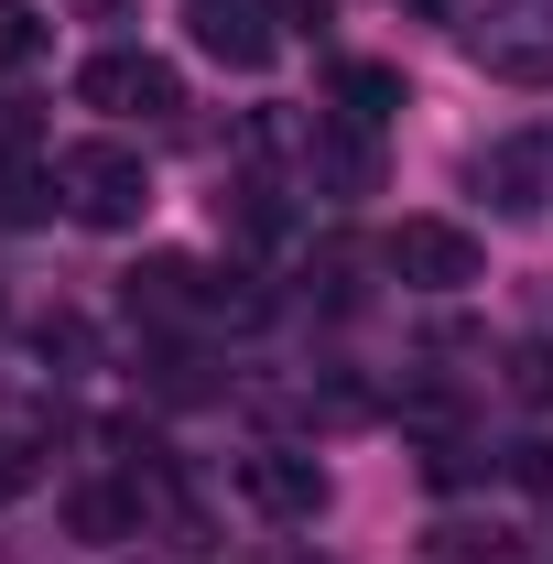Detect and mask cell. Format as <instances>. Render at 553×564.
<instances>
[{"instance_id":"17","label":"cell","mask_w":553,"mask_h":564,"mask_svg":"<svg viewBox=\"0 0 553 564\" xmlns=\"http://www.w3.org/2000/svg\"><path fill=\"white\" fill-rule=\"evenodd\" d=\"M282 22H293V33H326V0H272Z\"/></svg>"},{"instance_id":"4","label":"cell","mask_w":553,"mask_h":564,"mask_svg":"<svg viewBox=\"0 0 553 564\" xmlns=\"http://www.w3.org/2000/svg\"><path fill=\"white\" fill-rule=\"evenodd\" d=\"M380 272L413 282V293H467V282H478V239H467L456 217H402V228L380 239Z\"/></svg>"},{"instance_id":"14","label":"cell","mask_w":553,"mask_h":564,"mask_svg":"<svg viewBox=\"0 0 553 564\" xmlns=\"http://www.w3.org/2000/svg\"><path fill=\"white\" fill-rule=\"evenodd\" d=\"M33 55H44V11H33V0H0V76L33 66Z\"/></svg>"},{"instance_id":"18","label":"cell","mask_w":553,"mask_h":564,"mask_svg":"<svg viewBox=\"0 0 553 564\" xmlns=\"http://www.w3.org/2000/svg\"><path fill=\"white\" fill-rule=\"evenodd\" d=\"M402 11H445V0H402Z\"/></svg>"},{"instance_id":"10","label":"cell","mask_w":553,"mask_h":564,"mask_svg":"<svg viewBox=\"0 0 553 564\" xmlns=\"http://www.w3.org/2000/svg\"><path fill=\"white\" fill-rule=\"evenodd\" d=\"M337 109H347V120H369V131H380V120L402 109V76H391V66H337Z\"/></svg>"},{"instance_id":"3","label":"cell","mask_w":553,"mask_h":564,"mask_svg":"<svg viewBox=\"0 0 553 564\" xmlns=\"http://www.w3.org/2000/svg\"><path fill=\"white\" fill-rule=\"evenodd\" d=\"M76 98L87 109H109V120H185V76L163 66V55H141V44H109V55H87L76 66Z\"/></svg>"},{"instance_id":"6","label":"cell","mask_w":553,"mask_h":564,"mask_svg":"<svg viewBox=\"0 0 553 564\" xmlns=\"http://www.w3.org/2000/svg\"><path fill=\"white\" fill-rule=\"evenodd\" d=\"M239 489H250V510H272V521H326V467L304 456V445H250L239 456Z\"/></svg>"},{"instance_id":"7","label":"cell","mask_w":553,"mask_h":564,"mask_svg":"<svg viewBox=\"0 0 553 564\" xmlns=\"http://www.w3.org/2000/svg\"><path fill=\"white\" fill-rule=\"evenodd\" d=\"M185 33H196V55H217L228 76H261L272 66V0H185Z\"/></svg>"},{"instance_id":"11","label":"cell","mask_w":553,"mask_h":564,"mask_svg":"<svg viewBox=\"0 0 553 564\" xmlns=\"http://www.w3.org/2000/svg\"><path fill=\"white\" fill-rule=\"evenodd\" d=\"M434 554L445 564H510V532L499 521H434Z\"/></svg>"},{"instance_id":"8","label":"cell","mask_w":553,"mask_h":564,"mask_svg":"<svg viewBox=\"0 0 553 564\" xmlns=\"http://www.w3.org/2000/svg\"><path fill=\"white\" fill-rule=\"evenodd\" d=\"M467 185L499 217H543L553 207V141H488L478 163H467Z\"/></svg>"},{"instance_id":"12","label":"cell","mask_w":553,"mask_h":564,"mask_svg":"<svg viewBox=\"0 0 553 564\" xmlns=\"http://www.w3.org/2000/svg\"><path fill=\"white\" fill-rule=\"evenodd\" d=\"M44 207H55V174H33V163H0V228H33Z\"/></svg>"},{"instance_id":"5","label":"cell","mask_w":553,"mask_h":564,"mask_svg":"<svg viewBox=\"0 0 553 564\" xmlns=\"http://www.w3.org/2000/svg\"><path fill=\"white\" fill-rule=\"evenodd\" d=\"M304 185H315L326 207L380 196V131H369V120H347V109H315V131H304Z\"/></svg>"},{"instance_id":"13","label":"cell","mask_w":553,"mask_h":564,"mask_svg":"<svg viewBox=\"0 0 553 564\" xmlns=\"http://www.w3.org/2000/svg\"><path fill=\"white\" fill-rule=\"evenodd\" d=\"M33 456H44V445H33V423H22V413H11V402H0V499H22V489H33V478H44Z\"/></svg>"},{"instance_id":"9","label":"cell","mask_w":553,"mask_h":564,"mask_svg":"<svg viewBox=\"0 0 553 564\" xmlns=\"http://www.w3.org/2000/svg\"><path fill=\"white\" fill-rule=\"evenodd\" d=\"M66 532H76V543H131V532H141V489H76L66 499Z\"/></svg>"},{"instance_id":"16","label":"cell","mask_w":553,"mask_h":564,"mask_svg":"<svg viewBox=\"0 0 553 564\" xmlns=\"http://www.w3.org/2000/svg\"><path fill=\"white\" fill-rule=\"evenodd\" d=\"M521 456V489H553V445H510Z\"/></svg>"},{"instance_id":"19","label":"cell","mask_w":553,"mask_h":564,"mask_svg":"<svg viewBox=\"0 0 553 564\" xmlns=\"http://www.w3.org/2000/svg\"><path fill=\"white\" fill-rule=\"evenodd\" d=\"M87 11H120V0H87Z\"/></svg>"},{"instance_id":"1","label":"cell","mask_w":553,"mask_h":564,"mask_svg":"<svg viewBox=\"0 0 553 564\" xmlns=\"http://www.w3.org/2000/svg\"><path fill=\"white\" fill-rule=\"evenodd\" d=\"M55 196H66V217H87V228H141L152 163H141L131 141H66V152H55Z\"/></svg>"},{"instance_id":"15","label":"cell","mask_w":553,"mask_h":564,"mask_svg":"<svg viewBox=\"0 0 553 564\" xmlns=\"http://www.w3.org/2000/svg\"><path fill=\"white\" fill-rule=\"evenodd\" d=\"M510 402H553V348H543V337L510 348Z\"/></svg>"},{"instance_id":"2","label":"cell","mask_w":553,"mask_h":564,"mask_svg":"<svg viewBox=\"0 0 553 564\" xmlns=\"http://www.w3.org/2000/svg\"><path fill=\"white\" fill-rule=\"evenodd\" d=\"M456 44H467V66L499 76V87H553V11L543 0H499L478 22H456Z\"/></svg>"}]
</instances>
